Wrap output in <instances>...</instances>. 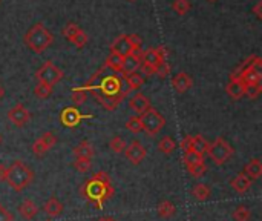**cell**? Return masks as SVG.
I'll return each instance as SVG.
<instances>
[{"instance_id":"obj_1","label":"cell","mask_w":262,"mask_h":221,"mask_svg":"<svg viewBox=\"0 0 262 221\" xmlns=\"http://www.w3.org/2000/svg\"><path fill=\"white\" fill-rule=\"evenodd\" d=\"M84 89H91L95 94L97 100L107 111H114L129 94V88L126 86L124 77H120L117 74L106 75L101 78L98 86H86Z\"/></svg>"},{"instance_id":"obj_2","label":"cell","mask_w":262,"mask_h":221,"mask_svg":"<svg viewBox=\"0 0 262 221\" xmlns=\"http://www.w3.org/2000/svg\"><path fill=\"white\" fill-rule=\"evenodd\" d=\"M80 192L88 202L95 203L97 209H103L104 203L114 195V188H112L109 175L101 171V172H97L91 180H88L80 188Z\"/></svg>"},{"instance_id":"obj_3","label":"cell","mask_w":262,"mask_h":221,"mask_svg":"<svg viewBox=\"0 0 262 221\" xmlns=\"http://www.w3.org/2000/svg\"><path fill=\"white\" fill-rule=\"evenodd\" d=\"M5 182L15 192H21L34 182V172L26 163H23L21 160H15L9 168H6Z\"/></svg>"},{"instance_id":"obj_4","label":"cell","mask_w":262,"mask_h":221,"mask_svg":"<svg viewBox=\"0 0 262 221\" xmlns=\"http://www.w3.org/2000/svg\"><path fill=\"white\" fill-rule=\"evenodd\" d=\"M52 40H54L52 34H51L41 23L34 25V26L26 32V35H25V43H26V46H28L31 51L37 52V54H40V52H43L45 49H48V48L51 46Z\"/></svg>"},{"instance_id":"obj_5","label":"cell","mask_w":262,"mask_h":221,"mask_svg":"<svg viewBox=\"0 0 262 221\" xmlns=\"http://www.w3.org/2000/svg\"><path fill=\"white\" fill-rule=\"evenodd\" d=\"M207 152H209V157L213 160V163L216 166H221L233 157L235 149L232 148V145L229 142H226L223 137H220L212 145H209Z\"/></svg>"},{"instance_id":"obj_6","label":"cell","mask_w":262,"mask_h":221,"mask_svg":"<svg viewBox=\"0 0 262 221\" xmlns=\"http://www.w3.org/2000/svg\"><path fill=\"white\" fill-rule=\"evenodd\" d=\"M140 118H141L143 131L147 135H157L166 125V118L154 108L147 109L143 115H140Z\"/></svg>"},{"instance_id":"obj_7","label":"cell","mask_w":262,"mask_h":221,"mask_svg":"<svg viewBox=\"0 0 262 221\" xmlns=\"http://www.w3.org/2000/svg\"><path fill=\"white\" fill-rule=\"evenodd\" d=\"M35 77H37L38 83H45V85H48V86L52 88L54 85H57L63 78V71L58 66H55L52 62H46L37 71Z\"/></svg>"},{"instance_id":"obj_8","label":"cell","mask_w":262,"mask_h":221,"mask_svg":"<svg viewBox=\"0 0 262 221\" xmlns=\"http://www.w3.org/2000/svg\"><path fill=\"white\" fill-rule=\"evenodd\" d=\"M163 62H166L164 48H152V49H147V51L141 52V65L152 68L154 74H155V68L158 65H161Z\"/></svg>"},{"instance_id":"obj_9","label":"cell","mask_w":262,"mask_h":221,"mask_svg":"<svg viewBox=\"0 0 262 221\" xmlns=\"http://www.w3.org/2000/svg\"><path fill=\"white\" fill-rule=\"evenodd\" d=\"M8 118H9V122H11L14 126H17V128H23L26 123H29V120H31V114H29V111L25 108V105L17 103L15 106H12V108L9 109V112H8Z\"/></svg>"},{"instance_id":"obj_10","label":"cell","mask_w":262,"mask_h":221,"mask_svg":"<svg viewBox=\"0 0 262 221\" xmlns=\"http://www.w3.org/2000/svg\"><path fill=\"white\" fill-rule=\"evenodd\" d=\"M57 143V138L52 132H45L41 134V137H38L34 145H32V152L37 155V157H43L54 145Z\"/></svg>"},{"instance_id":"obj_11","label":"cell","mask_w":262,"mask_h":221,"mask_svg":"<svg viewBox=\"0 0 262 221\" xmlns=\"http://www.w3.org/2000/svg\"><path fill=\"white\" fill-rule=\"evenodd\" d=\"M124 155H126V158H127L132 165H140V163L146 158L147 151H146V148H144L140 142L134 140L130 145L126 146Z\"/></svg>"},{"instance_id":"obj_12","label":"cell","mask_w":262,"mask_h":221,"mask_svg":"<svg viewBox=\"0 0 262 221\" xmlns=\"http://www.w3.org/2000/svg\"><path fill=\"white\" fill-rule=\"evenodd\" d=\"M83 118H89V115H81L80 111L75 108H66L61 111V115H60V120H61L63 126H66V128L78 126Z\"/></svg>"},{"instance_id":"obj_13","label":"cell","mask_w":262,"mask_h":221,"mask_svg":"<svg viewBox=\"0 0 262 221\" xmlns=\"http://www.w3.org/2000/svg\"><path fill=\"white\" fill-rule=\"evenodd\" d=\"M141 66V51L138 52H130L123 58V66H121V74L129 75L132 72H137Z\"/></svg>"},{"instance_id":"obj_14","label":"cell","mask_w":262,"mask_h":221,"mask_svg":"<svg viewBox=\"0 0 262 221\" xmlns=\"http://www.w3.org/2000/svg\"><path fill=\"white\" fill-rule=\"evenodd\" d=\"M172 86L178 94H183L186 91H189L193 86V80L189 74L186 72H178L177 75H173L172 78Z\"/></svg>"},{"instance_id":"obj_15","label":"cell","mask_w":262,"mask_h":221,"mask_svg":"<svg viewBox=\"0 0 262 221\" xmlns=\"http://www.w3.org/2000/svg\"><path fill=\"white\" fill-rule=\"evenodd\" d=\"M129 106H130V109L135 112V114H138V117L140 115H143L147 109H150V102H149V98L144 95V94H135L132 98H130V102H129Z\"/></svg>"},{"instance_id":"obj_16","label":"cell","mask_w":262,"mask_h":221,"mask_svg":"<svg viewBox=\"0 0 262 221\" xmlns=\"http://www.w3.org/2000/svg\"><path fill=\"white\" fill-rule=\"evenodd\" d=\"M244 83L236 77V75H232L230 77V82L226 88L227 94L233 98V100H239L241 97H244Z\"/></svg>"},{"instance_id":"obj_17","label":"cell","mask_w":262,"mask_h":221,"mask_svg":"<svg viewBox=\"0 0 262 221\" xmlns=\"http://www.w3.org/2000/svg\"><path fill=\"white\" fill-rule=\"evenodd\" d=\"M18 214L21 215V218H23V220L31 221L37 217V214H38V208H37V205H35L32 200L26 198V200H23V203L18 206Z\"/></svg>"},{"instance_id":"obj_18","label":"cell","mask_w":262,"mask_h":221,"mask_svg":"<svg viewBox=\"0 0 262 221\" xmlns=\"http://www.w3.org/2000/svg\"><path fill=\"white\" fill-rule=\"evenodd\" d=\"M111 49H112L114 54H118V55H121V57L129 55V54L132 52V46H130V43H129L127 35H120V37L112 43Z\"/></svg>"},{"instance_id":"obj_19","label":"cell","mask_w":262,"mask_h":221,"mask_svg":"<svg viewBox=\"0 0 262 221\" xmlns=\"http://www.w3.org/2000/svg\"><path fill=\"white\" fill-rule=\"evenodd\" d=\"M230 185H232V188H233V191H235V192H238V194H244V192H247V191L250 189V186H252V180H250L244 172H241L239 175H236V177L230 182Z\"/></svg>"},{"instance_id":"obj_20","label":"cell","mask_w":262,"mask_h":221,"mask_svg":"<svg viewBox=\"0 0 262 221\" xmlns=\"http://www.w3.org/2000/svg\"><path fill=\"white\" fill-rule=\"evenodd\" d=\"M74 155L75 158H92L94 157V146L91 142L88 140H83L80 142L75 148H74Z\"/></svg>"},{"instance_id":"obj_21","label":"cell","mask_w":262,"mask_h":221,"mask_svg":"<svg viewBox=\"0 0 262 221\" xmlns=\"http://www.w3.org/2000/svg\"><path fill=\"white\" fill-rule=\"evenodd\" d=\"M244 174L253 182V180H258L262 175V163L258 160V158H253L250 160L246 168H244Z\"/></svg>"},{"instance_id":"obj_22","label":"cell","mask_w":262,"mask_h":221,"mask_svg":"<svg viewBox=\"0 0 262 221\" xmlns=\"http://www.w3.org/2000/svg\"><path fill=\"white\" fill-rule=\"evenodd\" d=\"M43 209H45V212H46L49 217H58V215H61V212H63L64 208H63L61 202H60L57 197H51V198L45 203Z\"/></svg>"},{"instance_id":"obj_23","label":"cell","mask_w":262,"mask_h":221,"mask_svg":"<svg viewBox=\"0 0 262 221\" xmlns=\"http://www.w3.org/2000/svg\"><path fill=\"white\" fill-rule=\"evenodd\" d=\"M123 77H124L126 85L129 86V91H137V89H140L144 85V77L138 71L132 72L129 75H123Z\"/></svg>"},{"instance_id":"obj_24","label":"cell","mask_w":262,"mask_h":221,"mask_svg":"<svg viewBox=\"0 0 262 221\" xmlns=\"http://www.w3.org/2000/svg\"><path fill=\"white\" fill-rule=\"evenodd\" d=\"M157 211H158V215H160L161 218H172V217L177 214V208H175V205L170 203V202H161V203L158 205Z\"/></svg>"},{"instance_id":"obj_25","label":"cell","mask_w":262,"mask_h":221,"mask_svg":"<svg viewBox=\"0 0 262 221\" xmlns=\"http://www.w3.org/2000/svg\"><path fill=\"white\" fill-rule=\"evenodd\" d=\"M209 145H210V143H209L206 138H203L201 135L192 137V151L196 152V154L204 155V154L207 152V149H209Z\"/></svg>"},{"instance_id":"obj_26","label":"cell","mask_w":262,"mask_h":221,"mask_svg":"<svg viewBox=\"0 0 262 221\" xmlns=\"http://www.w3.org/2000/svg\"><path fill=\"white\" fill-rule=\"evenodd\" d=\"M192 195L195 197L196 202H206V200L210 197V188H209L207 185L200 183V185H196V186L192 189Z\"/></svg>"},{"instance_id":"obj_27","label":"cell","mask_w":262,"mask_h":221,"mask_svg":"<svg viewBox=\"0 0 262 221\" xmlns=\"http://www.w3.org/2000/svg\"><path fill=\"white\" fill-rule=\"evenodd\" d=\"M123 58H124V57H121V55H118V54L111 52V55L106 58V66H107V68H111L114 72H121Z\"/></svg>"},{"instance_id":"obj_28","label":"cell","mask_w":262,"mask_h":221,"mask_svg":"<svg viewBox=\"0 0 262 221\" xmlns=\"http://www.w3.org/2000/svg\"><path fill=\"white\" fill-rule=\"evenodd\" d=\"M203 162H204V155H201V154H196L193 151H189L184 154V165L187 169L198 165V163H203Z\"/></svg>"},{"instance_id":"obj_29","label":"cell","mask_w":262,"mask_h":221,"mask_svg":"<svg viewBox=\"0 0 262 221\" xmlns=\"http://www.w3.org/2000/svg\"><path fill=\"white\" fill-rule=\"evenodd\" d=\"M158 149H160V152H163V154H172V152L177 149V143L173 142V138H170V137H164V138H161V140H160V143H158Z\"/></svg>"},{"instance_id":"obj_30","label":"cell","mask_w":262,"mask_h":221,"mask_svg":"<svg viewBox=\"0 0 262 221\" xmlns=\"http://www.w3.org/2000/svg\"><path fill=\"white\" fill-rule=\"evenodd\" d=\"M126 129L134 132V134H140L143 131V125H141V118L138 115H134L130 118H127L126 122Z\"/></svg>"},{"instance_id":"obj_31","label":"cell","mask_w":262,"mask_h":221,"mask_svg":"<svg viewBox=\"0 0 262 221\" xmlns=\"http://www.w3.org/2000/svg\"><path fill=\"white\" fill-rule=\"evenodd\" d=\"M233 221H250L252 218V212L250 209H247L246 206H238L235 211H233Z\"/></svg>"},{"instance_id":"obj_32","label":"cell","mask_w":262,"mask_h":221,"mask_svg":"<svg viewBox=\"0 0 262 221\" xmlns=\"http://www.w3.org/2000/svg\"><path fill=\"white\" fill-rule=\"evenodd\" d=\"M172 8H173V11H175L177 14L184 15V14H187V12L190 11L192 5H190L189 0H175L173 5H172Z\"/></svg>"},{"instance_id":"obj_33","label":"cell","mask_w":262,"mask_h":221,"mask_svg":"<svg viewBox=\"0 0 262 221\" xmlns=\"http://www.w3.org/2000/svg\"><path fill=\"white\" fill-rule=\"evenodd\" d=\"M109 148L112 149V152L121 154V152H124V149H126V142H124L121 137H112L111 142H109Z\"/></svg>"},{"instance_id":"obj_34","label":"cell","mask_w":262,"mask_h":221,"mask_svg":"<svg viewBox=\"0 0 262 221\" xmlns=\"http://www.w3.org/2000/svg\"><path fill=\"white\" fill-rule=\"evenodd\" d=\"M261 83H258V85H246V86H244V95H247V97L252 98V100L258 98V97L261 95Z\"/></svg>"},{"instance_id":"obj_35","label":"cell","mask_w":262,"mask_h":221,"mask_svg":"<svg viewBox=\"0 0 262 221\" xmlns=\"http://www.w3.org/2000/svg\"><path fill=\"white\" fill-rule=\"evenodd\" d=\"M88 98V89L84 88H75L72 91V102L75 105H83Z\"/></svg>"},{"instance_id":"obj_36","label":"cell","mask_w":262,"mask_h":221,"mask_svg":"<svg viewBox=\"0 0 262 221\" xmlns=\"http://www.w3.org/2000/svg\"><path fill=\"white\" fill-rule=\"evenodd\" d=\"M51 92H52V88L48 86V85H45V83H38V85L35 86V89H34L35 97H38V98H41V100L48 98V97L51 95Z\"/></svg>"},{"instance_id":"obj_37","label":"cell","mask_w":262,"mask_h":221,"mask_svg":"<svg viewBox=\"0 0 262 221\" xmlns=\"http://www.w3.org/2000/svg\"><path fill=\"white\" fill-rule=\"evenodd\" d=\"M74 168L81 172V174H86L91 168H92V162L89 158H75L74 162Z\"/></svg>"},{"instance_id":"obj_38","label":"cell","mask_w":262,"mask_h":221,"mask_svg":"<svg viewBox=\"0 0 262 221\" xmlns=\"http://www.w3.org/2000/svg\"><path fill=\"white\" fill-rule=\"evenodd\" d=\"M80 31H81V29L78 28V25H75V23H68V25L64 26V29H63V35H64L66 40L72 42V38H74Z\"/></svg>"},{"instance_id":"obj_39","label":"cell","mask_w":262,"mask_h":221,"mask_svg":"<svg viewBox=\"0 0 262 221\" xmlns=\"http://www.w3.org/2000/svg\"><path fill=\"white\" fill-rule=\"evenodd\" d=\"M187 171H189V174H190L192 177L200 178V177H203V175L207 172V166H206V163L203 162V163H198V165H195V166L189 168Z\"/></svg>"},{"instance_id":"obj_40","label":"cell","mask_w":262,"mask_h":221,"mask_svg":"<svg viewBox=\"0 0 262 221\" xmlns=\"http://www.w3.org/2000/svg\"><path fill=\"white\" fill-rule=\"evenodd\" d=\"M74 46H77V48H83L86 43H88V34L84 32V31H80L74 38H72V42H71Z\"/></svg>"},{"instance_id":"obj_41","label":"cell","mask_w":262,"mask_h":221,"mask_svg":"<svg viewBox=\"0 0 262 221\" xmlns=\"http://www.w3.org/2000/svg\"><path fill=\"white\" fill-rule=\"evenodd\" d=\"M127 38H129V43H130V46H132V52H138L140 51V48H141V38H140V35H137V34H132V35H127Z\"/></svg>"},{"instance_id":"obj_42","label":"cell","mask_w":262,"mask_h":221,"mask_svg":"<svg viewBox=\"0 0 262 221\" xmlns=\"http://www.w3.org/2000/svg\"><path fill=\"white\" fill-rule=\"evenodd\" d=\"M169 72H170V65H169L167 62H163L161 65H158V66L155 68V74H157L158 77H166Z\"/></svg>"},{"instance_id":"obj_43","label":"cell","mask_w":262,"mask_h":221,"mask_svg":"<svg viewBox=\"0 0 262 221\" xmlns=\"http://www.w3.org/2000/svg\"><path fill=\"white\" fill-rule=\"evenodd\" d=\"M0 221H14V215L0 203Z\"/></svg>"},{"instance_id":"obj_44","label":"cell","mask_w":262,"mask_h":221,"mask_svg":"<svg viewBox=\"0 0 262 221\" xmlns=\"http://www.w3.org/2000/svg\"><path fill=\"white\" fill-rule=\"evenodd\" d=\"M181 149L184 151V154L186 152H189V151H192V137L190 135H186L184 138H183V142H181Z\"/></svg>"},{"instance_id":"obj_45","label":"cell","mask_w":262,"mask_h":221,"mask_svg":"<svg viewBox=\"0 0 262 221\" xmlns=\"http://www.w3.org/2000/svg\"><path fill=\"white\" fill-rule=\"evenodd\" d=\"M261 6H262V2H258V3L255 5V8H253V12L256 14V17H258V18H262Z\"/></svg>"},{"instance_id":"obj_46","label":"cell","mask_w":262,"mask_h":221,"mask_svg":"<svg viewBox=\"0 0 262 221\" xmlns=\"http://www.w3.org/2000/svg\"><path fill=\"white\" fill-rule=\"evenodd\" d=\"M5 175H6V166L0 163V182H5Z\"/></svg>"},{"instance_id":"obj_47","label":"cell","mask_w":262,"mask_h":221,"mask_svg":"<svg viewBox=\"0 0 262 221\" xmlns=\"http://www.w3.org/2000/svg\"><path fill=\"white\" fill-rule=\"evenodd\" d=\"M3 97H5V88H3V86L0 85V100H2Z\"/></svg>"},{"instance_id":"obj_48","label":"cell","mask_w":262,"mask_h":221,"mask_svg":"<svg viewBox=\"0 0 262 221\" xmlns=\"http://www.w3.org/2000/svg\"><path fill=\"white\" fill-rule=\"evenodd\" d=\"M98 221H117L115 218H112V217H103V218H100Z\"/></svg>"},{"instance_id":"obj_49","label":"cell","mask_w":262,"mask_h":221,"mask_svg":"<svg viewBox=\"0 0 262 221\" xmlns=\"http://www.w3.org/2000/svg\"><path fill=\"white\" fill-rule=\"evenodd\" d=\"M209 2H216V0H209Z\"/></svg>"},{"instance_id":"obj_50","label":"cell","mask_w":262,"mask_h":221,"mask_svg":"<svg viewBox=\"0 0 262 221\" xmlns=\"http://www.w3.org/2000/svg\"><path fill=\"white\" fill-rule=\"evenodd\" d=\"M0 143H2V135H0Z\"/></svg>"},{"instance_id":"obj_51","label":"cell","mask_w":262,"mask_h":221,"mask_svg":"<svg viewBox=\"0 0 262 221\" xmlns=\"http://www.w3.org/2000/svg\"><path fill=\"white\" fill-rule=\"evenodd\" d=\"M48 221H49V220H48Z\"/></svg>"}]
</instances>
